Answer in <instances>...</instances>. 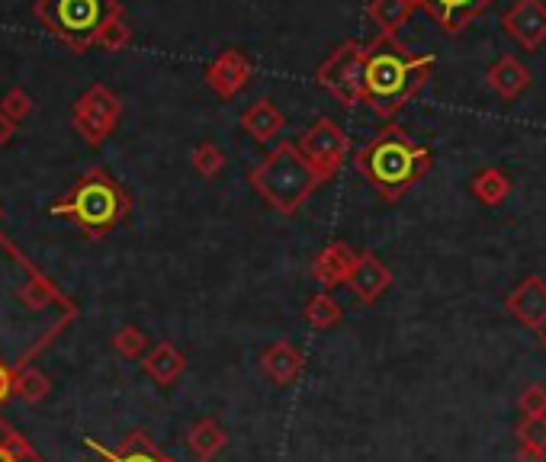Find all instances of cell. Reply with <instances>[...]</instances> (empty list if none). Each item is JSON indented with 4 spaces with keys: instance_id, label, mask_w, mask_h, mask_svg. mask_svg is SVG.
<instances>
[{
    "instance_id": "1",
    "label": "cell",
    "mask_w": 546,
    "mask_h": 462,
    "mask_svg": "<svg viewBox=\"0 0 546 462\" xmlns=\"http://www.w3.org/2000/svg\"><path fill=\"white\" fill-rule=\"evenodd\" d=\"M431 65V55H412L396 39H379L360 61L363 97L370 100L379 116L399 113L418 94V87L428 81Z\"/></svg>"
},
{
    "instance_id": "2",
    "label": "cell",
    "mask_w": 546,
    "mask_h": 462,
    "mask_svg": "<svg viewBox=\"0 0 546 462\" xmlns=\"http://www.w3.org/2000/svg\"><path fill=\"white\" fill-rule=\"evenodd\" d=\"M357 167L386 199H396L428 171L431 154L415 145L402 129L389 126L357 154Z\"/></svg>"
},
{
    "instance_id": "3",
    "label": "cell",
    "mask_w": 546,
    "mask_h": 462,
    "mask_svg": "<svg viewBox=\"0 0 546 462\" xmlns=\"http://www.w3.org/2000/svg\"><path fill=\"white\" fill-rule=\"evenodd\" d=\"M55 215H65L87 235H106L126 212V196L103 171H90L68 199L52 206Z\"/></svg>"
},
{
    "instance_id": "4",
    "label": "cell",
    "mask_w": 546,
    "mask_h": 462,
    "mask_svg": "<svg viewBox=\"0 0 546 462\" xmlns=\"http://www.w3.org/2000/svg\"><path fill=\"white\" fill-rule=\"evenodd\" d=\"M315 183H318V171L302 161L293 148H280L264 171L254 174V187L264 190L270 203L286 212H293Z\"/></svg>"
},
{
    "instance_id": "5",
    "label": "cell",
    "mask_w": 546,
    "mask_h": 462,
    "mask_svg": "<svg viewBox=\"0 0 546 462\" xmlns=\"http://www.w3.org/2000/svg\"><path fill=\"white\" fill-rule=\"evenodd\" d=\"M502 26L508 29V36L527 52H537L546 42V4L543 0H518L508 13Z\"/></svg>"
},
{
    "instance_id": "6",
    "label": "cell",
    "mask_w": 546,
    "mask_h": 462,
    "mask_svg": "<svg viewBox=\"0 0 546 462\" xmlns=\"http://www.w3.org/2000/svg\"><path fill=\"white\" fill-rule=\"evenodd\" d=\"M508 312L530 331L546 328V280L543 276H524V280L508 292Z\"/></svg>"
},
{
    "instance_id": "7",
    "label": "cell",
    "mask_w": 546,
    "mask_h": 462,
    "mask_svg": "<svg viewBox=\"0 0 546 462\" xmlns=\"http://www.w3.org/2000/svg\"><path fill=\"white\" fill-rule=\"evenodd\" d=\"M103 0H55V26L71 39H87L103 23Z\"/></svg>"
},
{
    "instance_id": "8",
    "label": "cell",
    "mask_w": 546,
    "mask_h": 462,
    "mask_svg": "<svg viewBox=\"0 0 546 462\" xmlns=\"http://www.w3.org/2000/svg\"><path fill=\"white\" fill-rule=\"evenodd\" d=\"M415 4L428 10L447 33H460L476 17H482L495 0H415Z\"/></svg>"
},
{
    "instance_id": "9",
    "label": "cell",
    "mask_w": 546,
    "mask_h": 462,
    "mask_svg": "<svg viewBox=\"0 0 546 462\" xmlns=\"http://www.w3.org/2000/svg\"><path fill=\"white\" fill-rule=\"evenodd\" d=\"M344 283L354 289V296L360 302H376L389 289L392 273L383 264H379L373 254H363V257L354 260V267H351V273H347Z\"/></svg>"
},
{
    "instance_id": "10",
    "label": "cell",
    "mask_w": 546,
    "mask_h": 462,
    "mask_svg": "<svg viewBox=\"0 0 546 462\" xmlns=\"http://www.w3.org/2000/svg\"><path fill=\"white\" fill-rule=\"evenodd\" d=\"M306 151H309V158H312V167L315 171H335V167L341 164L344 158V151H347V138L335 129V126H328V122H322L318 129H312L306 135Z\"/></svg>"
},
{
    "instance_id": "11",
    "label": "cell",
    "mask_w": 546,
    "mask_h": 462,
    "mask_svg": "<svg viewBox=\"0 0 546 462\" xmlns=\"http://www.w3.org/2000/svg\"><path fill=\"white\" fill-rule=\"evenodd\" d=\"M485 84H489L492 94H498L502 100H518L530 87V71L514 55H505L489 68V74H485Z\"/></svg>"
},
{
    "instance_id": "12",
    "label": "cell",
    "mask_w": 546,
    "mask_h": 462,
    "mask_svg": "<svg viewBox=\"0 0 546 462\" xmlns=\"http://www.w3.org/2000/svg\"><path fill=\"white\" fill-rule=\"evenodd\" d=\"M142 369L148 379H155L158 385H174L187 369V357L180 353L171 341H161L155 347H148Z\"/></svg>"
},
{
    "instance_id": "13",
    "label": "cell",
    "mask_w": 546,
    "mask_h": 462,
    "mask_svg": "<svg viewBox=\"0 0 546 462\" xmlns=\"http://www.w3.org/2000/svg\"><path fill=\"white\" fill-rule=\"evenodd\" d=\"M261 366L277 385H293L302 376V369H306V360H302V353L290 341H277L264 350Z\"/></svg>"
},
{
    "instance_id": "14",
    "label": "cell",
    "mask_w": 546,
    "mask_h": 462,
    "mask_svg": "<svg viewBox=\"0 0 546 462\" xmlns=\"http://www.w3.org/2000/svg\"><path fill=\"white\" fill-rule=\"evenodd\" d=\"M87 446L103 462H161V456H164L158 446L151 443V437L142 434V430H132V434L119 443V450H106V446H100L97 440H87Z\"/></svg>"
},
{
    "instance_id": "15",
    "label": "cell",
    "mask_w": 546,
    "mask_h": 462,
    "mask_svg": "<svg viewBox=\"0 0 546 462\" xmlns=\"http://www.w3.org/2000/svg\"><path fill=\"white\" fill-rule=\"evenodd\" d=\"M187 443H190V450L196 453V459H212L225 443H229V437H225V430L212 418H203V421H196L190 427Z\"/></svg>"
},
{
    "instance_id": "16",
    "label": "cell",
    "mask_w": 546,
    "mask_h": 462,
    "mask_svg": "<svg viewBox=\"0 0 546 462\" xmlns=\"http://www.w3.org/2000/svg\"><path fill=\"white\" fill-rule=\"evenodd\" d=\"M354 254L344 248V244H335V248H328L322 257H318V264H315V276L322 280L325 286H338L347 280V273H351L354 267Z\"/></svg>"
},
{
    "instance_id": "17",
    "label": "cell",
    "mask_w": 546,
    "mask_h": 462,
    "mask_svg": "<svg viewBox=\"0 0 546 462\" xmlns=\"http://www.w3.org/2000/svg\"><path fill=\"white\" fill-rule=\"evenodd\" d=\"M508 193H511V180L505 177V171H498V167H485V171L473 177V196L485 206L505 203Z\"/></svg>"
},
{
    "instance_id": "18",
    "label": "cell",
    "mask_w": 546,
    "mask_h": 462,
    "mask_svg": "<svg viewBox=\"0 0 546 462\" xmlns=\"http://www.w3.org/2000/svg\"><path fill=\"white\" fill-rule=\"evenodd\" d=\"M0 462H45L29 440L0 418Z\"/></svg>"
},
{
    "instance_id": "19",
    "label": "cell",
    "mask_w": 546,
    "mask_h": 462,
    "mask_svg": "<svg viewBox=\"0 0 546 462\" xmlns=\"http://www.w3.org/2000/svg\"><path fill=\"white\" fill-rule=\"evenodd\" d=\"M49 376L39 373L36 366H20L13 369V395L26 398V402H42L45 395H49Z\"/></svg>"
},
{
    "instance_id": "20",
    "label": "cell",
    "mask_w": 546,
    "mask_h": 462,
    "mask_svg": "<svg viewBox=\"0 0 546 462\" xmlns=\"http://www.w3.org/2000/svg\"><path fill=\"white\" fill-rule=\"evenodd\" d=\"M306 321L312 328H335L341 321V305L328 296V292H322V296H312L309 305H306Z\"/></svg>"
},
{
    "instance_id": "21",
    "label": "cell",
    "mask_w": 546,
    "mask_h": 462,
    "mask_svg": "<svg viewBox=\"0 0 546 462\" xmlns=\"http://www.w3.org/2000/svg\"><path fill=\"white\" fill-rule=\"evenodd\" d=\"M113 350L126 360H139L148 353V334L142 328H123L119 334H113Z\"/></svg>"
},
{
    "instance_id": "22",
    "label": "cell",
    "mask_w": 546,
    "mask_h": 462,
    "mask_svg": "<svg viewBox=\"0 0 546 462\" xmlns=\"http://www.w3.org/2000/svg\"><path fill=\"white\" fill-rule=\"evenodd\" d=\"M412 4H415V0H379L373 13H376V20L383 23L386 33H392V29H396V26L408 17V10H412Z\"/></svg>"
},
{
    "instance_id": "23",
    "label": "cell",
    "mask_w": 546,
    "mask_h": 462,
    "mask_svg": "<svg viewBox=\"0 0 546 462\" xmlns=\"http://www.w3.org/2000/svg\"><path fill=\"white\" fill-rule=\"evenodd\" d=\"M518 408L524 418H540V414H546V385L530 382L518 398Z\"/></svg>"
},
{
    "instance_id": "24",
    "label": "cell",
    "mask_w": 546,
    "mask_h": 462,
    "mask_svg": "<svg viewBox=\"0 0 546 462\" xmlns=\"http://www.w3.org/2000/svg\"><path fill=\"white\" fill-rule=\"evenodd\" d=\"M518 437H521V443H530V446H540V450H546V414H540V418H521Z\"/></svg>"
},
{
    "instance_id": "25",
    "label": "cell",
    "mask_w": 546,
    "mask_h": 462,
    "mask_svg": "<svg viewBox=\"0 0 546 462\" xmlns=\"http://www.w3.org/2000/svg\"><path fill=\"white\" fill-rule=\"evenodd\" d=\"M20 299H23L29 308H36V312H42V308L49 305L52 299H58V292H55L52 286H45V280H36L33 286H26V289L20 292Z\"/></svg>"
},
{
    "instance_id": "26",
    "label": "cell",
    "mask_w": 546,
    "mask_h": 462,
    "mask_svg": "<svg viewBox=\"0 0 546 462\" xmlns=\"http://www.w3.org/2000/svg\"><path fill=\"white\" fill-rule=\"evenodd\" d=\"M13 395V363L0 360V405Z\"/></svg>"
},
{
    "instance_id": "27",
    "label": "cell",
    "mask_w": 546,
    "mask_h": 462,
    "mask_svg": "<svg viewBox=\"0 0 546 462\" xmlns=\"http://www.w3.org/2000/svg\"><path fill=\"white\" fill-rule=\"evenodd\" d=\"M518 462H546V450H540V446H530V443H521L518 446Z\"/></svg>"
},
{
    "instance_id": "28",
    "label": "cell",
    "mask_w": 546,
    "mask_h": 462,
    "mask_svg": "<svg viewBox=\"0 0 546 462\" xmlns=\"http://www.w3.org/2000/svg\"><path fill=\"white\" fill-rule=\"evenodd\" d=\"M161 462H177V459H171V456H161Z\"/></svg>"
},
{
    "instance_id": "29",
    "label": "cell",
    "mask_w": 546,
    "mask_h": 462,
    "mask_svg": "<svg viewBox=\"0 0 546 462\" xmlns=\"http://www.w3.org/2000/svg\"><path fill=\"white\" fill-rule=\"evenodd\" d=\"M540 337H543V347H546V328H543V331H540Z\"/></svg>"
},
{
    "instance_id": "30",
    "label": "cell",
    "mask_w": 546,
    "mask_h": 462,
    "mask_svg": "<svg viewBox=\"0 0 546 462\" xmlns=\"http://www.w3.org/2000/svg\"><path fill=\"white\" fill-rule=\"evenodd\" d=\"M196 462H216V459H196Z\"/></svg>"
}]
</instances>
